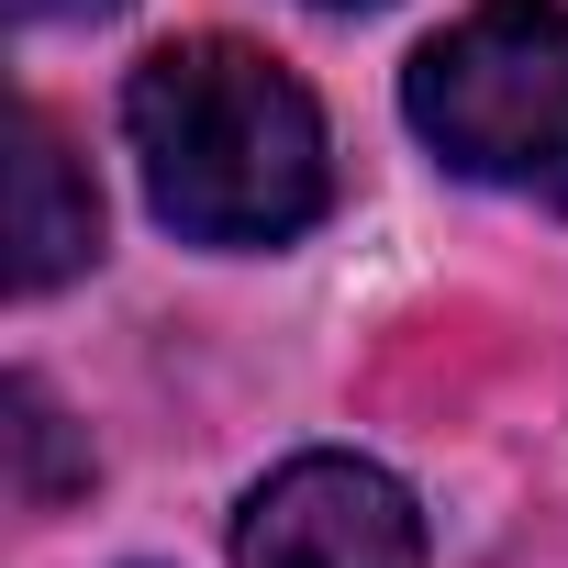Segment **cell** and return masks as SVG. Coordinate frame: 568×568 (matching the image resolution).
I'll return each instance as SVG.
<instances>
[{
    "label": "cell",
    "mask_w": 568,
    "mask_h": 568,
    "mask_svg": "<svg viewBox=\"0 0 568 568\" xmlns=\"http://www.w3.org/2000/svg\"><path fill=\"white\" fill-rule=\"evenodd\" d=\"M123 134H134L156 223H179L190 245H291L324 212L313 90L234 34L156 45L123 79Z\"/></svg>",
    "instance_id": "1"
},
{
    "label": "cell",
    "mask_w": 568,
    "mask_h": 568,
    "mask_svg": "<svg viewBox=\"0 0 568 568\" xmlns=\"http://www.w3.org/2000/svg\"><path fill=\"white\" fill-rule=\"evenodd\" d=\"M402 112L457 179L568 212V0H468L402 68Z\"/></svg>",
    "instance_id": "2"
},
{
    "label": "cell",
    "mask_w": 568,
    "mask_h": 568,
    "mask_svg": "<svg viewBox=\"0 0 568 568\" xmlns=\"http://www.w3.org/2000/svg\"><path fill=\"white\" fill-rule=\"evenodd\" d=\"M234 568H424V513L368 457H291L278 479H256Z\"/></svg>",
    "instance_id": "3"
},
{
    "label": "cell",
    "mask_w": 568,
    "mask_h": 568,
    "mask_svg": "<svg viewBox=\"0 0 568 568\" xmlns=\"http://www.w3.org/2000/svg\"><path fill=\"white\" fill-rule=\"evenodd\" d=\"M101 256V201L68 156V134L45 112H23V156H12V278L23 291H57Z\"/></svg>",
    "instance_id": "4"
},
{
    "label": "cell",
    "mask_w": 568,
    "mask_h": 568,
    "mask_svg": "<svg viewBox=\"0 0 568 568\" xmlns=\"http://www.w3.org/2000/svg\"><path fill=\"white\" fill-rule=\"evenodd\" d=\"M12 446H23V501H34V513H57V501L90 479V457L68 446V413L45 402V379H12Z\"/></svg>",
    "instance_id": "5"
},
{
    "label": "cell",
    "mask_w": 568,
    "mask_h": 568,
    "mask_svg": "<svg viewBox=\"0 0 568 568\" xmlns=\"http://www.w3.org/2000/svg\"><path fill=\"white\" fill-rule=\"evenodd\" d=\"M23 23H101V12H123V0H12Z\"/></svg>",
    "instance_id": "6"
},
{
    "label": "cell",
    "mask_w": 568,
    "mask_h": 568,
    "mask_svg": "<svg viewBox=\"0 0 568 568\" xmlns=\"http://www.w3.org/2000/svg\"><path fill=\"white\" fill-rule=\"evenodd\" d=\"M324 12H368V0H324Z\"/></svg>",
    "instance_id": "7"
}]
</instances>
